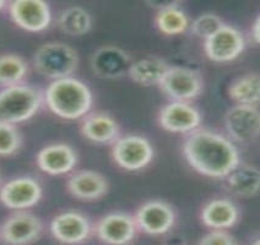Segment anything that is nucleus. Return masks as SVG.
Here are the masks:
<instances>
[{
  "label": "nucleus",
  "instance_id": "1",
  "mask_svg": "<svg viewBox=\"0 0 260 245\" xmlns=\"http://www.w3.org/2000/svg\"><path fill=\"white\" fill-rule=\"evenodd\" d=\"M183 155L193 169L209 178L224 179L241 164V155L231 138L206 129L185 137Z\"/></svg>",
  "mask_w": 260,
  "mask_h": 245
},
{
  "label": "nucleus",
  "instance_id": "2",
  "mask_svg": "<svg viewBox=\"0 0 260 245\" xmlns=\"http://www.w3.org/2000/svg\"><path fill=\"white\" fill-rule=\"evenodd\" d=\"M43 98L53 114L67 120L84 119L93 104L90 87L73 76L52 81Z\"/></svg>",
  "mask_w": 260,
  "mask_h": 245
},
{
  "label": "nucleus",
  "instance_id": "3",
  "mask_svg": "<svg viewBox=\"0 0 260 245\" xmlns=\"http://www.w3.org/2000/svg\"><path fill=\"white\" fill-rule=\"evenodd\" d=\"M36 87L19 84L0 90V122L16 125L36 116L43 102Z\"/></svg>",
  "mask_w": 260,
  "mask_h": 245
},
{
  "label": "nucleus",
  "instance_id": "4",
  "mask_svg": "<svg viewBox=\"0 0 260 245\" xmlns=\"http://www.w3.org/2000/svg\"><path fill=\"white\" fill-rule=\"evenodd\" d=\"M34 65L37 73L54 81L73 75L79 65V55L69 44L46 43L35 53Z\"/></svg>",
  "mask_w": 260,
  "mask_h": 245
},
{
  "label": "nucleus",
  "instance_id": "5",
  "mask_svg": "<svg viewBox=\"0 0 260 245\" xmlns=\"http://www.w3.org/2000/svg\"><path fill=\"white\" fill-rule=\"evenodd\" d=\"M153 156L155 150L152 144L141 135H124L112 145L114 163L129 172L144 169L151 163Z\"/></svg>",
  "mask_w": 260,
  "mask_h": 245
},
{
  "label": "nucleus",
  "instance_id": "6",
  "mask_svg": "<svg viewBox=\"0 0 260 245\" xmlns=\"http://www.w3.org/2000/svg\"><path fill=\"white\" fill-rule=\"evenodd\" d=\"M159 88L171 101L189 102L203 93L202 74L187 66H171Z\"/></svg>",
  "mask_w": 260,
  "mask_h": 245
},
{
  "label": "nucleus",
  "instance_id": "7",
  "mask_svg": "<svg viewBox=\"0 0 260 245\" xmlns=\"http://www.w3.org/2000/svg\"><path fill=\"white\" fill-rule=\"evenodd\" d=\"M224 129L233 143L249 144L260 136V111L236 104L224 114Z\"/></svg>",
  "mask_w": 260,
  "mask_h": 245
},
{
  "label": "nucleus",
  "instance_id": "8",
  "mask_svg": "<svg viewBox=\"0 0 260 245\" xmlns=\"http://www.w3.org/2000/svg\"><path fill=\"white\" fill-rule=\"evenodd\" d=\"M43 190L35 178L16 177L0 187V202L15 211H25L41 201Z\"/></svg>",
  "mask_w": 260,
  "mask_h": 245
},
{
  "label": "nucleus",
  "instance_id": "9",
  "mask_svg": "<svg viewBox=\"0 0 260 245\" xmlns=\"http://www.w3.org/2000/svg\"><path fill=\"white\" fill-rule=\"evenodd\" d=\"M246 49V38L238 28L223 23L218 31L204 41V51L210 60L230 63Z\"/></svg>",
  "mask_w": 260,
  "mask_h": 245
},
{
  "label": "nucleus",
  "instance_id": "10",
  "mask_svg": "<svg viewBox=\"0 0 260 245\" xmlns=\"http://www.w3.org/2000/svg\"><path fill=\"white\" fill-rule=\"evenodd\" d=\"M42 221L34 214L16 211L0 226V239L9 245H29L42 234Z\"/></svg>",
  "mask_w": 260,
  "mask_h": 245
},
{
  "label": "nucleus",
  "instance_id": "11",
  "mask_svg": "<svg viewBox=\"0 0 260 245\" xmlns=\"http://www.w3.org/2000/svg\"><path fill=\"white\" fill-rule=\"evenodd\" d=\"M139 231L149 235L166 234L176 223V212L170 203L151 200L143 203L134 216Z\"/></svg>",
  "mask_w": 260,
  "mask_h": 245
},
{
  "label": "nucleus",
  "instance_id": "12",
  "mask_svg": "<svg viewBox=\"0 0 260 245\" xmlns=\"http://www.w3.org/2000/svg\"><path fill=\"white\" fill-rule=\"evenodd\" d=\"M202 120V113L189 102L171 101L158 113L161 128L174 134L189 135L200 129Z\"/></svg>",
  "mask_w": 260,
  "mask_h": 245
},
{
  "label": "nucleus",
  "instance_id": "13",
  "mask_svg": "<svg viewBox=\"0 0 260 245\" xmlns=\"http://www.w3.org/2000/svg\"><path fill=\"white\" fill-rule=\"evenodd\" d=\"M9 14L20 28L42 32L52 21L51 7L42 0H15L9 4Z\"/></svg>",
  "mask_w": 260,
  "mask_h": 245
},
{
  "label": "nucleus",
  "instance_id": "14",
  "mask_svg": "<svg viewBox=\"0 0 260 245\" xmlns=\"http://www.w3.org/2000/svg\"><path fill=\"white\" fill-rule=\"evenodd\" d=\"M97 238L108 245H128L137 237L138 227L134 216L125 212H111L94 227Z\"/></svg>",
  "mask_w": 260,
  "mask_h": 245
},
{
  "label": "nucleus",
  "instance_id": "15",
  "mask_svg": "<svg viewBox=\"0 0 260 245\" xmlns=\"http://www.w3.org/2000/svg\"><path fill=\"white\" fill-rule=\"evenodd\" d=\"M49 229L53 238L59 243L76 245L90 238L92 226L85 215L76 211H65L53 218Z\"/></svg>",
  "mask_w": 260,
  "mask_h": 245
},
{
  "label": "nucleus",
  "instance_id": "16",
  "mask_svg": "<svg viewBox=\"0 0 260 245\" xmlns=\"http://www.w3.org/2000/svg\"><path fill=\"white\" fill-rule=\"evenodd\" d=\"M132 64V57L116 46L101 47L91 57L92 72L107 80H117L128 75Z\"/></svg>",
  "mask_w": 260,
  "mask_h": 245
},
{
  "label": "nucleus",
  "instance_id": "17",
  "mask_svg": "<svg viewBox=\"0 0 260 245\" xmlns=\"http://www.w3.org/2000/svg\"><path fill=\"white\" fill-rule=\"evenodd\" d=\"M37 166L49 176H64L78 164V153L70 145H47L37 153Z\"/></svg>",
  "mask_w": 260,
  "mask_h": 245
},
{
  "label": "nucleus",
  "instance_id": "18",
  "mask_svg": "<svg viewBox=\"0 0 260 245\" xmlns=\"http://www.w3.org/2000/svg\"><path fill=\"white\" fill-rule=\"evenodd\" d=\"M108 181L96 170H79L72 174L67 182L70 195L84 201H94L107 194Z\"/></svg>",
  "mask_w": 260,
  "mask_h": 245
},
{
  "label": "nucleus",
  "instance_id": "19",
  "mask_svg": "<svg viewBox=\"0 0 260 245\" xmlns=\"http://www.w3.org/2000/svg\"><path fill=\"white\" fill-rule=\"evenodd\" d=\"M81 134L85 138L94 144L113 145L120 136L119 124L107 113H91L82 119Z\"/></svg>",
  "mask_w": 260,
  "mask_h": 245
},
{
  "label": "nucleus",
  "instance_id": "20",
  "mask_svg": "<svg viewBox=\"0 0 260 245\" xmlns=\"http://www.w3.org/2000/svg\"><path fill=\"white\" fill-rule=\"evenodd\" d=\"M200 218L212 231H226L238 222L239 209L230 199H214L204 205Z\"/></svg>",
  "mask_w": 260,
  "mask_h": 245
},
{
  "label": "nucleus",
  "instance_id": "21",
  "mask_svg": "<svg viewBox=\"0 0 260 245\" xmlns=\"http://www.w3.org/2000/svg\"><path fill=\"white\" fill-rule=\"evenodd\" d=\"M227 191L237 197L255 196L260 191V169L252 164H239L223 179Z\"/></svg>",
  "mask_w": 260,
  "mask_h": 245
},
{
  "label": "nucleus",
  "instance_id": "22",
  "mask_svg": "<svg viewBox=\"0 0 260 245\" xmlns=\"http://www.w3.org/2000/svg\"><path fill=\"white\" fill-rule=\"evenodd\" d=\"M171 65L162 58L149 57L133 61L128 76L140 86H159Z\"/></svg>",
  "mask_w": 260,
  "mask_h": 245
},
{
  "label": "nucleus",
  "instance_id": "23",
  "mask_svg": "<svg viewBox=\"0 0 260 245\" xmlns=\"http://www.w3.org/2000/svg\"><path fill=\"white\" fill-rule=\"evenodd\" d=\"M157 8L155 17L156 27L166 36H177L184 33L190 27L188 15L179 7L178 3L153 4Z\"/></svg>",
  "mask_w": 260,
  "mask_h": 245
},
{
  "label": "nucleus",
  "instance_id": "24",
  "mask_svg": "<svg viewBox=\"0 0 260 245\" xmlns=\"http://www.w3.org/2000/svg\"><path fill=\"white\" fill-rule=\"evenodd\" d=\"M229 94L237 104L260 107V75L246 74L239 76L230 85Z\"/></svg>",
  "mask_w": 260,
  "mask_h": 245
},
{
  "label": "nucleus",
  "instance_id": "25",
  "mask_svg": "<svg viewBox=\"0 0 260 245\" xmlns=\"http://www.w3.org/2000/svg\"><path fill=\"white\" fill-rule=\"evenodd\" d=\"M58 27L68 36H84L92 28V16L82 7H70L61 11L58 17Z\"/></svg>",
  "mask_w": 260,
  "mask_h": 245
},
{
  "label": "nucleus",
  "instance_id": "26",
  "mask_svg": "<svg viewBox=\"0 0 260 245\" xmlns=\"http://www.w3.org/2000/svg\"><path fill=\"white\" fill-rule=\"evenodd\" d=\"M28 73L26 60L17 54L0 55V85L4 87L22 84Z\"/></svg>",
  "mask_w": 260,
  "mask_h": 245
},
{
  "label": "nucleus",
  "instance_id": "27",
  "mask_svg": "<svg viewBox=\"0 0 260 245\" xmlns=\"http://www.w3.org/2000/svg\"><path fill=\"white\" fill-rule=\"evenodd\" d=\"M22 137L16 125L0 122V156H13L20 150Z\"/></svg>",
  "mask_w": 260,
  "mask_h": 245
},
{
  "label": "nucleus",
  "instance_id": "28",
  "mask_svg": "<svg viewBox=\"0 0 260 245\" xmlns=\"http://www.w3.org/2000/svg\"><path fill=\"white\" fill-rule=\"evenodd\" d=\"M223 23L224 22L220 16L208 13L200 15V16H198L197 19L193 20L189 29H190V32L195 37L202 38V40L205 41L222 27Z\"/></svg>",
  "mask_w": 260,
  "mask_h": 245
},
{
  "label": "nucleus",
  "instance_id": "29",
  "mask_svg": "<svg viewBox=\"0 0 260 245\" xmlns=\"http://www.w3.org/2000/svg\"><path fill=\"white\" fill-rule=\"evenodd\" d=\"M198 245H238V243L229 232L211 231L200 238Z\"/></svg>",
  "mask_w": 260,
  "mask_h": 245
},
{
  "label": "nucleus",
  "instance_id": "30",
  "mask_svg": "<svg viewBox=\"0 0 260 245\" xmlns=\"http://www.w3.org/2000/svg\"><path fill=\"white\" fill-rule=\"evenodd\" d=\"M252 37L256 43L260 44V15L255 19L252 27Z\"/></svg>",
  "mask_w": 260,
  "mask_h": 245
},
{
  "label": "nucleus",
  "instance_id": "31",
  "mask_svg": "<svg viewBox=\"0 0 260 245\" xmlns=\"http://www.w3.org/2000/svg\"><path fill=\"white\" fill-rule=\"evenodd\" d=\"M5 7H7V2H4V0H0V11H2Z\"/></svg>",
  "mask_w": 260,
  "mask_h": 245
},
{
  "label": "nucleus",
  "instance_id": "32",
  "mask_svg": "<svg viewBox=\"0 0 260 245\" xmlns=\"http://www.w3.org/2000/svg\"><path fill=\"white\" fill-rule=\"evenodd\" d=\"M252 245H260V238H259V239H256V240L254 241V243H253Z\"/></svg>",
  "mask_w": 260,
  "mask_h": 245
}]
</instances>
